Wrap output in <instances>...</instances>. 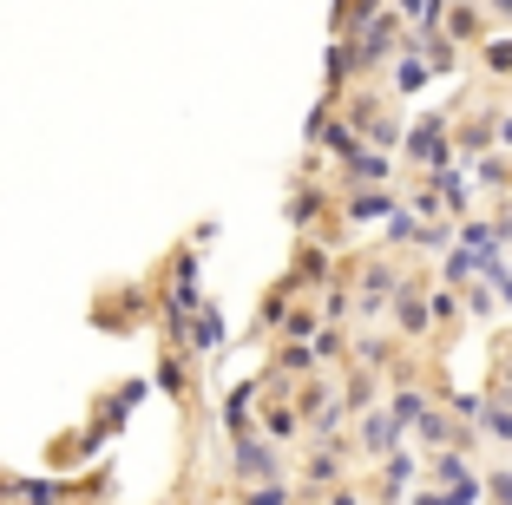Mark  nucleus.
Returning a JSON list of instances; mask_svg holds the SVG:
<instances>
[{"label": "nucleus", "mask_w": 512, "mask_h": 505, "mask_svg": "<svg viewBox=\"0 0 512 505\" xmlns=\"http://www.w3.org/2000/svg\"><path fill=\"white\" fill-rule=\"evenodd\" d=\"M14 492H20L27 505H66V492H60V486H46V479H14Z\"/></svg>", "instance_id": "1"}]
</instances>
